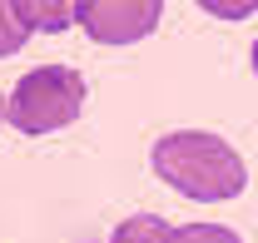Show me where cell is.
Wrapping results in <instances>:
<instances>
[{
  "label": "cell",
  "instance_id": "1",
  "mask_svg": "<svg viewBox=\"0 0 258 243\" xmlns=\"http://www.w3.org/2000/svg\"><path fill=\"white\" fill-rule=\"evenodd\" d=\"M154 174L199 204H224L233 194H243V179H248L243 159L228 149V139L199 134V129L164 134L154 144Z\"/></svg>",
  "mask_w": 258,
  "mask_h": 243
},
{
  "label": "cell",
  "instance_id": "2",
  "mask_svg": "<svg viewBox=\"0 0 258 243\" xmlns=\"http://www.w3.org/2000/svg\"><path fill=\"white\" fill-rule=\"evenodd\" d=\"M85 109V80L70 70V65H40L30 70L15 94L5 99V114L20 134H50L75 124V114Z\"/></svg>",
  "mask_w": 258,
  "mask_h": 243
},
{
  "label": "cell",
  "instance_id": "3",
  "mask_svg": "<svg viewBox=\"0 0 258 243\" xmlns=\"http://www.w3.org/2000/svg\"><path fill=\"white\" fill-rule=\"evenodd\" d=\"M164 0H80V30L95 45H134L159 25Z\"/></svg>",
  "mask_w": 258,
  "mask_h": 243
},
{
  "label": "cell",
  "instance_id": "4",
  "mask_svg": "<svg viewBox=\"0 0 258 243\" xmlns=\"http://www.w3.org/2000/svg\"><path fill=\"white\" fill-rule=\"evenodd\" d=\"M15 10L35 35H60L80 15V0H15Z\"/></svg>",
  "mask_w": 258,
  "mask_h": 243
},
{
  "label": "cell",
  "instance_id": "5",
  "mask_svg": "<svg viewBox=\"0 0 258 243\" xmlns=\"http://www.w3.org/2000/svg\"><path fill=\"white\" fill-rule=\"evenodd\" d=\"M169 223H164L159 213H134V218H124L119 228H114V238L109 243H169Z\"/></svg>",
  "mask_w": 258,
  "mask_h": 243
},
{
  "label": "cell",
  "instance_id": "6",
  "mask_svg": "<svg viewBox=\"0 0 258 243\" xmlns=\"http://www.w3.org/2000/svg\"><path fill=\"white\" fill-rule=\"evenodd\" d=\"M25 40H30V25L20 20L15 0H0V60H5V55H15Z\"/></svg>",
  "mask_w": 258,
  "mask_h": 243
},
{
  "label": "cell",
  "instance_id": "7",
  "mask_svg": "<svg viewBox=\"0 0 258 243\" xmlns=\"http://www.w3.org/2000/svg\"><path fill=\"white\" fill-rule=\"evenodd\" d=\"M169 243H243V238L224 223H184V228L169 233Z\"/></svg>",
  "mask_w": 258,
  "mask_h": 243
},
{
  "label": "cell",
  "instance_id": "8",
  "mask_svg": "<svg viewBox=\"0 0 258 243\" xmlns=\"http://www.w3.org/2000/svg\"><path fill=\"white\" fill-rule=\"evenodd\" d=\"M209 15H219V20H243V15H253L258 0H199Z\"/></svg>",
  "mask_w": 258,
  "mask_h": 243
},
{
  "label": "cell",
  "instance_id": "9",
  "mask_svg": "<svg viewBox=\"0 0 258 243\" xmlns=\"http://www.w3.org/2000/svg\"><path fill=\"white\" fill-rule=\"evenodd\" d=\"M253 75H258V40H253Z\"/></svg>",
  "mask_w": 258,
  "mask_h": 243
},
{
  "label": "cell",
  "instance_id": "10",
  "mask_svg": "<svg viewBox=\"0 0 258 243\" xmlns=\"http://www.w3.org/2000/svg\"><path fill=\"white\" fill-rule=\"evenodd\" d=\"M0 114H5V99H0Z\"/></svg>",
  "mask_w": 258,
  "mask_h": 243
}]
</instances>
